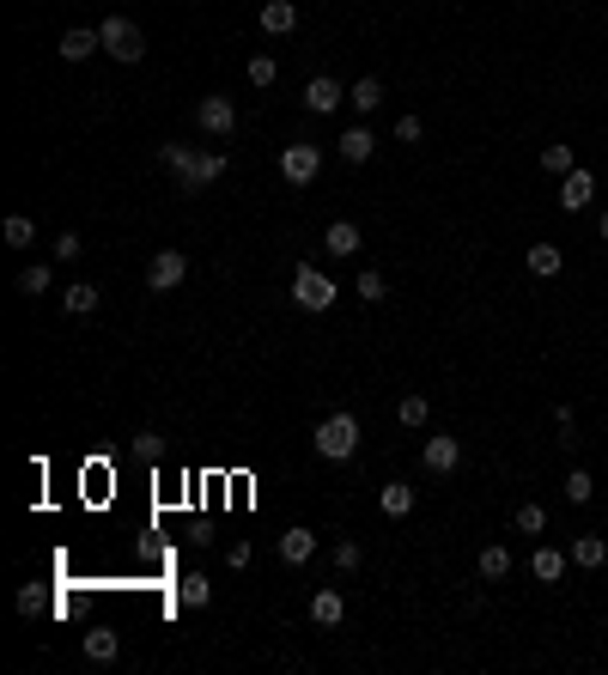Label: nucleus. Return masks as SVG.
Wrapping results in <instances>:
<instances>
[{
  "label": "nucleus",
  "instance_id": "nucleus-1",
  "mask_svg": "<svg viewBox=\"0 0 608 675\" xmlns=\"http://www.w3.org/2000/svg\"><path fill=\"white\" fill-rule=\"evenodd\" d=\"M159 165L183 183V195H195V189L219 183L232 159H225V153H201V146H183V140H165V146H159Z\"/></svg>",
  "mask_w": 608,
  "mask_h": 675
},
{
  "label": "nucleus",
  "instance_id": "nucleus-2",
  "mask_svg": "<svg viewBox=\"0 0 608 675\" xmlns=\"http://www.w3.org/2000/svg\"><path fill=\"white\" fill-rule=\"evenodd\" d=\"M311 444H317V457L323 463H347L353 450H359V420L341 408V414H329V420H317V432H311Z\"/></svg>",
  "mask_w": 608,
  "mask_h": 675
},
{
  "label": "nucleus",
  "instance_id": "nucleus-3",
  "mask_svg": "<svg viewBox=\"0 0 608 675\" xmlns=\"http://www.w3.org/2000/svg\"><path fill=\"white\" fill-rule=\"evenodd\" d=\"M335 298H341V286L323 274V268H292V305L298 311H311V317H323V311H335Z\"/></svg>",
  "mask_w": 608,
  "mask_h": 675
},
{
  "label": "nucleus",
  "instance_id": "nucleus-4",
  "mask_svg": "<svg viewBox=\"0 0 608 675\" xmlns=\"http://www.w3.org/2000/svg\"><path fill=\"white\" fill-rule=\"evenodd\" d=\"M317 171H323V146H311V140H286L280 146V183L286 189L317 183Z\"/></svg>",
  "mask_w": 608,
  "mask_h": 675
},
{
  "label": "nucleus",
  "instance_id": "nucleus-5",
  "mask_svg": "<svg viewBox=\"0 0 608 675\" xmlns=\"http://www.w3.org/2000/svg\"><path fill=\"white\" fill-rule=\"evenodd\" d=\"M98 37H104V55H110V61H122V67H134V61L146 55L140 25H134V19H122V13H110V19L98 25Z\"/></svg>",
  "mask_w": 608,
  "mask_h": 675
},
{
  "label": "nucleus",
  "instance_id": "nucleus-6",
  "mask_svg": "<svg viewBox=\"0 0 608 675\" xmlns=\"http://www.w3.org/2000/svg\"><path fill=\"white\" fill-rule=\"evenodd\" d=\"M195 128L201 134H213V140H225L238 128V104L225 98V92H207V98H195Z\"/></svg>",
  "mask_w": 608,
  "mask_h": 675
},
{
  "label": "nucleus",
  "instance_id": "nucleus-7",
  "mask_svg": "<svg viewBox=\"0 0 608 675\" xmlns=\"http://www.w3.org/2000/svg\"><path fill=\"white\" fill-rule=\"evenodd\" d=\"M183 274H189V256L183 250H159V256L146 262V292H177Z\"/></svg>",
  "mask_w": 608,
  "mask_h": 675
},
{
  "label": "nucleus",
  "instance_id": "nucleus-8",
  "mask_svg": "<svg viewBox=\"0 0 608 675\" xmlns=\"http://www.w3.org/2000/svg\"><path fill=\"white\" fill-rule=\"evenodd\" d=\"M456 463H463V444H456L450 432H432V438L420 444V469H426V475H456Z\"/></svg>",
  "mask_w": 608,
  "mask_h": 675
},
{
  "label": "nucleus",
  "instance_id": "nucleus-9",
  "mask_svg": "<svg viewBox=\"0 0 608 675\" xmlns=\"http://www.w3.org/2000/svg\"><path fill=\"white\" fill-rule=\"evenodd\" d=\"M341 104H347V86L335 80V73H317V80L304 86V110H311V116H335Z\"/></svg>",
  "mask_w": 608,
  "mask_h": 675
},
{
  "label": "nucleus",
  "instance_id": "nucleus-10",
  "mask_svg": "<svg viewBox=\"0 0 608 675\" xmlns=\"http://www.w3.org/2000/svg\"><path fill=\"white\" fill-rule=\"evenodd\" d=\"M554 201H560V213H584V207L596 201V177H590L584 165H578V171H566V177H560V195H554Z\"/></svg>",
  "mask_w": 608,
  "mask_h": 675
},
{
  "label": "nucleus",
  "instance_id": "nucleus-11",
  "mask_svg": "<svg viewBox=\"0 0 608 675\" xmlns=\"http://www.w3.org/2000/svg\"><path fill=\"white\" fill-rule=\"evenodd\" d=\"M98 49H104V37H98V25H73V31H67L61 43H55V55H61V61H73V67H80V61H92Z\"/></svg>",
  "mask_w": 608,
  "mask_h": 675
},
{
  "label": "nucleus",
  "instance_id": "nucleus-12",
  "mask_svg": "<svg viewBox=\"0 0 608 675\" xmlns=\"http://www.w3.org/2000/svg\"><path fill=\"white\" fill-rule=\"evenodd\" d=\"M311 554H317V530H304V523L280 530V560L286 566H311Z\"/></svg>",
  "mask_w": 608,
  "mask_h": 675
},
{
  "label": "nucleus",
  "instance_id": "nucleus-13",
  "mask_svg": "<svg viewBox=\"0 0 608 675\" xmlns=\"http://www.w3.org/2000/svg\"><path fill=\"white\" fill-rule=\"evenodd\" d=\"M335 153H341V159H347V165H365V159H371V153H377V134H371V128H365V122H353V128H347V134H341V140H335Z\"/></svg>",
  "mask_w": 608,
  "mask_h": 675
},
{
  "label": "nucleus",
  "instance_id": "nucleus-14",
  "mask_svg": "<svg viewBox=\"0 0 608 675\" xmlns=\"http://www.w3.org/2000/svg\"><path fill=\"white\" fill-rule=\"evenodd\" d=\"M311 621H317V627H341V621H347V596H341L335 584H323V590L311 596Z\"/></svg>",
  "mask_w": 608,
  "mask_h": 675
},
{
  "label": "nucleus",
  "instance_id": "nucleus-15",
  "mask_svg": "<svg viewBox=\"0 0 608 675\" xmlns=\"http://www.w3.org/2000/svg\"><path fill=\"white\" fill-rule=\"evenodd\" d=\"M262 31L268 37H286V31H298V0H262Z\"/></svg>",
  "mask_w": 608,
  "mask_h": 675
},
{
  "label": "nucleus",
  "instance_id": "nucleus-16",
  "mask_svg": "<svg viewBox=\"0 0 608 675\" xmlns=\"http://www.w3.org/2000/svg\"><path fill=\"white\" fill-rule=\"evenodd\" d=\"M511 566H517V560H511V548H505V542H487V548L475 554V572H481V584H499V578H511Z\"/></svg>",
  "mask_w": 608,
  "mask_h": 675
},
{
  "label": "nucleus",
  "instance_id": "nucleus-17",
  "mask_svg": "<svg viewBox=\"0 0 608 675\" xmlns=\"http://www.w3.org/2000/svg\"><path fill=\"white\" fill-rule=\"evenodd\" d=\"M566 560H572L578 572H602V566H608V542H602V536H572Z\"/></svg>",
  "mask_w": 608,
  "mask_h": 675
},
{
  "label": "nucleus",
  "instance_id": "nucleus-18",
  "mask_svg": "<svg viewBox=\"0 0 608 675\" xmlns=\"http://www.w3.org/2000/svg\"><path fill=\"white\" fill-rule=\"evenodd\" d=\"M347 104H353V116L365 122V116H377V104H384V80L377 73H365L359 86H347Z\"/></svg>",
  "mask_w": 608,
  "mask_h": 675
},
{
  "label": "nucleus",
  "instance_id": "nucleus-19",
  "mask_svg": "<svg viewBox=\"0 0 608 675\" xmlns=\"http://www.w3.org/2000/svg\"><path fill=\"white\" fill-rule=\"evenodd\" d=\"M523 268L536 274V280H554V274L566 268V256H560V244H529V250H523Z\"/></svg>",
  "mask_w": 608,
  "mask_h": 675
},
{
  "label": "nucleus",
  "instance_id": "nucleus-20",
  "mask_svg": "<svg viewBox=\"0 0 608 675\" xmlns=\"http://www.w3.org/2000/svg\"><path fill=\"white\" fill-rule=\"evenodd\" d=\"M377 511H384V517H408L414 511V487L408 481H384V487H377Z\"/></svg>",
  "mask_w": 608,
  "mask_h": 675
},
{
  "label": "nucleus",
  "instance_id": "nucleus-21",
  "mask_svg": "<svg viewBox=\"0 0 608 675\" xmlns=\"http://www.w3.org/2000/svg\"><path fill=\"white\" fill-rule=\"evenodd\" d=\"M61 311H73V317H92V311H98V286H92V280H73V286L61 292Z\"/></svg>",
  "mask_w": 608,
  "mask_h": 675
},
{
  "label": "nucleus",
  "instance_id": "nucleus-22",
  "mask_svg": "<svg viewBox=\"0 0 608 675\" xmlns=\"http://www.w3.org/2000/svg\"><path fill=\"white\" fill-rule=\"evenodd\" d=\"M116 651H122V639H116L110 627H92V633H86V663L104 669V663H116Z\"/></svg>",
  "mask_w": 608,
  "mask_h": 675
},
{
  "label": "nucleus",
  "instance_id": "nucleus-23",
  "mask_svg": "<svg viewBox=\"0 0 608 675\" xmlns=\"http://www.w3.org/2000/svg\"><path fill=\"white\" fill-rule=\"evenodd\" d=\"M323 244H329V256H359V225L353 219H335L329 232H323Z\"/></svg>",
  "mask_w": 608,
  "mask_h": 675
},
{
  "label": "nucleus",
  "instance_id": "nucleus-24",
  "mask_svg": "<svg viewBox=\"0 0 608 675\" xmlns=\"http://www.w3.org/2000/svg\"><path fill=\"white\" fill-rule=\"evenodd\" d=\"M529 572H536L542 584H560L566 578V554L560 548H536V554H529Z\"/></svg>",
  "mask_w": 608,
  "mask_h": 675
},
{
  "label": "nucleus",
  "instance_id": "nucleus-25",
  "mask_svg": "<svg viewBox=\"0 0 608 675\" xmlns=\"http://www.w3.org/2000/svg\"><path fill=\"white\" fill-rule=\"evenodd\" d=\"M207 596H213V584H207L201 572H183V578H177V603H183V609H201Z\"/></svg>",
  "mask_w": 608,
  "mask_h": 675
},
{
  "label": "nucleus",
  "instance_id": "nucleus-26",
  "mask_svg": "<svg viewBox=\"0 0 608 675\" xmlns=\"http://www.w3.org/2000/svg\"><path fill=\"white\" fill-rule=\"evenodd\" d=\"M396 420H402V426H426V420H432V402H426L420 390H408V396L396 402Z\"/></svg>",
  "mask_w": 608,
  "mask_h": 675
},
{
  "label": "nucleus",
  "instance_id": "nucleus-27",
  "mask_svg": "<svg viewBox=\"0 0 608 675\" xmlns=\"http://www.w3.org/2000/svg\"><path fill=\"white\" fill-rule=\"evenodd\" d=\"M0 238H7V244H13V250H31V244H37V225H31V219H25V213H13V219H7V225H0Z\"/></svg>",
  "mask_w": 608,
  "mask_h": 675
},
{
  "label": "nucleus",
  "instance_id": "nucleus-28",
  "mask_svg": "<svg viewBox=\"0 0 608 675\" xmlns=\"http://www.w3.org/2000/svg\"><path fill=\"white\" fill-rule=\"evenodd\" d=\"M49 280H55V268H49V262H31V268L19 274V292L37 298V292H49Z\"/></svg>",
  "mask_w": 608,
  "mask_h": 675
},
{
  "label": "nucleus",
  "instance_id": "nucleus-29",
  "mask_svg": "<svg viewBox=\"0 0 608 675\" xmlns=\"http://www.w3.org/2000/svg\"><path fill=\"white\" fill-rule=\"evenodd\" d=\"M560 493H566V499H572V505H590V499H596V481H590V469H572V475H566V487H560Z\"/></svg>",
  "mask_w": 608,
  "mask_h": 675
},
{
  "label": "nucleus",
  "instance_id": "nucleus-30",
  "mask_svg": "<svg viewBox=\"0 0 608 675\" xmlns=\"http://www.w3.org/2000/svg\"><path fill=\"white\" fill-rule=\"evenodd\" d=\"M517 530H523V536H542V530H548V511H542L536 499H523V505H517Z\"/></svg>",
  "mask_w": 608,
  "mask_h": 675
},
{
  "label": "nucleus",
  "instance_id": "nucleus-31",
  "mask_svg": "<svg viewBox=\"0 0 608 675\" xmlns=\"http://www.w3.org/2000/svg\"><path fill=\"white\" fill-rule=\"evenodd\" d=\"M359 298H365V305H384V298H390V286H384V274H377V268H365L359 274V286H353Z\"/></svg>",
  "mask_w": 608,
  "mask_h": 675
},
{
  "label": "nucleus",
  "instance_id": "nucleus-32",
  "mask_svg": "<svg viewBox=\"0 0 608 675\" xmlns=\"http://www.w3.org/2000/svg\"><path fill=\"white\" fill-rule=\"evenodd\" d=\"M244 73H250V86H274V80H280V61H274V55H250Z\"/></svg>",
  "mask_w": 608,
  "mask_h": 675
},
{
  "label": "nucleus",
  "instance_id": "nucleus-33",
  "mask_svg": "<svg viewBox=\"0 0 608 675\" xmlns=\"http://www.w3.org/2000/svg\"><path fill=\"white\" fill-rule=\"evenodd\" d=\"M542 171H554V177L578 171V159H572V146H542Z\"/></svg>",
  "mask_w": 608,
  "mask_h": 675
},
{
  "label": "nucleus",
  "instance_id": "nucleus-34",
  "mask_svg": "<svg viewBox=\"0 0 608 675\" xmlns=\"http://www.w3.org/2000/svg\"><path fill=\"white\" fill-rule=\"evenodd\" d=\"M365 566V548L359 542H335V572H359Z\"/></svg>",
  "mask_w": 608,
  "mask_h": 675
},
{
  "label": "nucleus",
  "instance_id": "nucleus-35",
  "mask_svg": "<svg viewBox=\"0 0 608 675\" xmlns=\"http://www.w3.org/2000/svg\"><path fill=\"white\" fill-rule=\"evenodd\" d=\"M134 457H140V463H159V457H165L159 432H140V438H134Z\"/></svg>",
  "mask_w": 608,
  "mask_h": 675
},
{
  "label": "nucleus",
  "instance_id": "nucleus-36",
  "mask_svg": "<svg viewBox=\"0 0 608 675\" xmlns=\"http://www.w3.org/2000/svg\"><path fill=\"white\" fill-rule=\"evenodd\" d=\"M80 250H86L80 232H61V238H55V262H80Z\"/></svg>",
  "mask_w": 608,
  "mask_h": 675
},
{
  "label": "nucleus",
  "instance_id": "nucleus-37",
  "mask_svg": "<svg viewBox=\"0 0 608 675\" xmlns=\"http://www.w3.org/2000/svg\"><path fill=\"white\" fill-rule=\"evenodd\" d=\"M43 609H49V603H43V590H37V584H25V590H19V615H43Z\"/></svg>",
  "mask_w": 608,
  "mask_h": 675
},
{
  "label": "nucleus",
  "instance_id": "nucleus-38",
  "mask_svg": "<svg viewBox=\"0 0 608 675\" xmlns=\"http://www.w3.org/2000/svg\"><path fill=\"white\" fill-rule=\"evenodd\" d=\"M256 554H250V542H232V548H225V566H232V572H244Z\"/></svg>",
  "mask_w": 608,
  "mask_h": 675
},
{
  "label": "nucleus",
  "instance_id": "nucleus-39",
  "mask_svg": "<svg viewBox=\"0 0 608 675\" xmlns=\"http://www.w3.org/2000/svg\"><path fill=\"white\" fill-rule=\"evenodd\" d=\"M420 134H426V122H420V116H402V122H396V140H408V146H414Z\"/></svg>",
  "mask_w": 608,
  "mask_h": 675
},
{
  "label": "nucleus",
  "instance_id": "nucleus-40",
  "mask_svg": "<svg viewBox=\"0 0 608 675\" xmlns=\"http://www.w3.org/2000/svg\"><path fill=\"white\" fill-rule=\"evenodd\" d=\"M596 232H602V244H608V213H602V219H596Z\"/></svg>",
  "mask_w": 608,
  "mask_h": 675
}]
</instances>
